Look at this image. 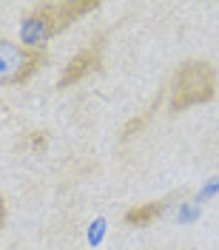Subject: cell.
I'll return each instance as SVG.
<instances>
[{
  "instance_id": "1",
  "label": "cell",
  "mask_w": 219,
  "mask_h": 250,
  "mask_svg": "<svg viewBox=\"0 0 219 250\" xmlns=\"http://www.w3.org/2000/svg\"><path fill=\"white\" fill-rule=\"evenodd\" d=\"M100 0H46L34 3L20 20V43L31 48H46L51 37H57L68 26L80 23L83 17L100 12Z\"/></svg>"
},
{
  "instance_id": "2",
  "label": "cell",
  "mask_w": 219,
  "mask_h": 250,
  "mask_svg": "<svg viewBox=\"0 0 219 250\" xmlns=\"http://www.w3.org/2000/svg\"><path fill=\"white\" fill-rule=\"evenodd\" d=\"M219 88V74L214 62L191 57L176 65L168 83V111L171 114H182L197 105H208L217 100Z\"/></svg>"
},
{
  "instance_id": "3",
  "label": "cell",
  "mask_w": 219,
  "mask_h": 250,
  "mask_svg": "<svg viewBox=\"0 0 219 250\" xmlns=\"http://www.w3.org/2000/svg\"><path fill=\"white\" fill-rule=\"evenodd\" d=\"M48 48H31L17 37L0 34V88H15L37 77L48 65Z\"/></svg>"
},
{
  "instance_id": "4",
  "label": "cell",
  "mask_w": 219,
  "mask_h": 250,
  "mask_svg": "<svg viewBox=\"0 0 219 250\" xmlns=\"http://www.w3.org/2000/svg\"><path fill=\"white\" fill-rule=\"evenodd\" d=\"M106 51H109V31H100L94 40H88L71 60L63 65L60 77H57V88L66 91V88L77 85L83 80H88L91 74H97V71H103Z\"/></svg>"
},
{
  "instance_id": "5",
  "label": "cell",
  "mask_w": 219,
  "mask_h": 250,
  "mask_svg": "<svg viewBox=\"0 0 219 250\" xmlns=\"http://www.w3.org/2000/svg\"><path fill=\"white\" fill-rule=\"evenodd\" d=\"M182 196H185V190H174V193L162 196V199H151V202L134 205V208H128L123 213V225H128V228H151L156 219H162L176 205L174 199H182Z\"/></svg>"
},
{
  "instance_id": "6",
  "label": "cell",
  "mask_w": 219,
  "mask_h": 250,
  "mask_svg": "<svg viewBox=\"0 0 219 250\" xmlns=\"http://www.w3.org/2000/svg\"><path fill=\"white\" fill-rule=\"evenodd\" d=\"M162 97H165V91H159V94H156L154 100L148 103V108L142 111L140 117H134V120H128V123H125L123 134H120V140H123V142H128L131 137H134V134H140L142 128H145V125L151 123V117H154V111L159 108V105H162Z\"/></svg>"
},
{
  "instance_id": "7",
  "label": "cell",
  "mask_w": 219,
  "mask_h": 250,
  "mask_svg": "<svg viewBox=\"0 0 219 250\" xmlns=\"http://www.w3.org/2000/svg\"><path fill=\"white\" fill-rule=\"evenodd\" d=\"M6 222H9V202H6V196L0 193V233H3V228H6Z\"/></svg>"
}]
</instances>
